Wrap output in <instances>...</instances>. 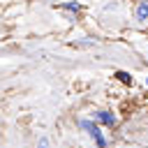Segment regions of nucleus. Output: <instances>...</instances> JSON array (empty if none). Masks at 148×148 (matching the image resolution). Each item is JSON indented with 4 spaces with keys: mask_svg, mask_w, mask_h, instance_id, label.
Here are the masks:
<instances>
[{
    "mask_svg": "<svg viewBox=\"0 0 148 148\" xmlns=\"http://www.w3.org/2000/svg\"><path fill=\"white\" fill-rule=\"evenodd\" d=\"M99 127H109V130H113L116 125H118V116L113 113V111H109V109H97V111H92V116H90Z\"/></svg>",
    "mask_w": 148,
    "mask_h": 148,
    "instance_id": "f257e3e1",
    "label": "nucleus"
},
{
    "mask_svg": "<svg viewBox=\"0 0 148 148\" xmlns=\"http://www.w3.org/2000/svg\"><path fill=\"white\" fill-rule=\"evenodd\" d=\"M60 9L67 12V16H74V14H79V12L83 9V5L76 2V0H67V2H60Z\"/></svg>",
    "mask_w": 148,
    "mask_h": 148,
    "instance_id": "f03ea898",
    "label": "nucleus"
},
{
    "mask_svg": "<svg viewBox=\"0 0 148 148\" xmlns=\"http://www.w3.org/2000/svg\"><path fill=\"white\" fill-rule=\"evenodd\" d=\"M76 125H79V127H81V130H83L88 136H90V134H92V132L99 127V125H97L92 118H79V120H76Z\"/></svg>",
    "mask_w": 148,
    "mask_h": 148,
    "instance_id": "7ed1b4c3",
    "label": "nucleus"
},
{
    "mask_svg": "<svg viewBox=\"0 0 148 148\" xmlns=\"http://www.w3.org/2000/svg\"><path fill=\"white\" fill-rule=\"evenodd\" d=\"M90 139L95 141V146L97 148H109V139L104 136V132H102V127H97L92 134H90Z\"/></svg>",
    "mask_w": 148,
    "mask_h": 148,
    "instance_id": "20e7f679",
    "label": "nucleus"
},
{
    "mask_svg": "<svg viewBox=\"0 0 148 148\" xmlns=\"http://www.w3.org/2000/svg\"><path fill=\"white\" fill-rule=\"evenodd\" d=\"M134 16H136V21H148V0H141V2L136 5Z\"/></svg>",
    "mask_w": 148,
    "mask_h": 148,
    "instance_id": "39448f33",
    "label": "nucleus"
},
{
    "mask_svg": "<svg viewBox=\"0 0 148 148\" xmlns=\"http://www.w3.org/2000/svg\"><path fill=\"white\" fill-rule=\"evenodd\" d=\"M113 76H116L120 83H125V86H132V83H134L132 74H127V72H123V69H116V72H113Z\"/></svg>",
    "mask_w": 148,
    "mask_h": 148,
    "instance_id": "423d86ee",
    "label": "nucleus"
},
{
    "mask_svg": "<svg viewBox=\"0 0 148 148\" xmlns=\"http://www.w3.org/2000/svg\"><path fill=\"white\" fill-rule=\"evenodd\" d=\"M37 148H49V139H46V136H39V141H37Z\"/></svg>",
    "mask_w": 148,
    "mask_h": 148,
    "instance_id": "0eeeda50",
    "label": "nucleus"
},
{
    "mask_svg": "<svg viewBox=\"0 0 148 148\" xmlns=\"http://www.w3.org/2000/svg\"><path fill=\"white\" fill-rule=\"evenodd\" d=\"M146 86H148V76H146Z\"/></svg>",
    "mask_w": 148,
    "mask_h": 148,
    "instance_id": "6e6552de",
    "label": "nucleus"
}]
</instances>
